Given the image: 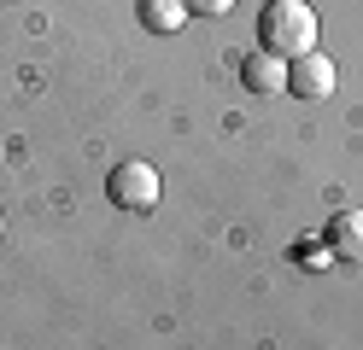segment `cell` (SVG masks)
I'll return each instance as SVG.
<instances>
[{
    "label": "cell",
    "mask_w": 363,
    "mask_h": 350,
    "mask_svg": "<svg viewBox=\"0 0 363 350\" xmlns=\"http://www.w3.org/2000/svg\"><path fill=\"white\" fill-rule=\"evenodd\" d=\"M316 35H323V23L305 0H269L258 12V47L276 59H299V53H316Z\"/></svg>",
    "instance_id": "6da1fadb"
},
{
    "label": "cell",
    "mask_w": 363,
    "mask_h": 350,
    "mask_svg": "<svg viewBox=\"0 0 363 350\" xmlns=\"http://www.w3.org/2000/svg\"><path fill=\"white\" fill-rule=\"evenodd\" d=\"M106 199L118 204V210H129V216H147V210L158 204V170L141 163V158L118 163V170L106 175Z\"/></svg>",
    "instance_id": "7a4b0ae2"
},
{
    "label": "cell",
    "mask_w": 363,
    "mask_h": 350,
    "mask_svg": "<svg viewBox=\"0 0 363 350\" xmlns=\"http://www.w3.org/2000/svg\"><path fill=\"white\" fill-rule=\"evenodd\" d=\"M287 93H293V100H328V93H334V59L323 53V47L287 59Z\"/></svg>",
    "instance_id": "3957f363"
},
{
    "label": "cell",
    "mask_w": 363,
    "mask_h": 350,
    "mask_svg": "<svg viewBox=\"0 0 363 350\" xmlns=\"http://www.w3.org/2000/svg\"><path fill=\"white\" fill-rule=\"evenodd\" d=\"M240 88H246V93H281V88H287V59L252 47V53L240 59Z\"/></svg>",
    "instance_id": "277c9868"
},
{
    "label": "cell",
    "mask_w": 363,
    "mask_h": 350,
    "mask_svg": "<svg viewBox=\"0 0 363 350\" xmlns=\"http://www.w3.org/2000/svg\"><path fill=\"white\" fill-rule=\"evenodd\" d=\"M340 263H363V210H340L328 222V240H323Z\"/></svg>",
    "instance_id": "5b68a950"
},
{
    "label": "cell",
    "mask_w": 363,
    "mask_h": 350,
    "mask_svg": "<svg viewBox=\"0 0 363 350\" xmlns=\"http://www.w3.org/2000/svg\"><path fill=\"white\" fill-rule=\"evenodd\" d=\"M141 30L147 35H182V23H188V6L182 0H141Z\"/></svg>",
    "instance_id": "8992f818"
},
{
    "label": "cell",
    "mask_w": 363,
    "mask_h": 350,
    "mask_svg": "<svg viewBox=\"0 0 363 350\" xmlns=\"http://www.w3.org/2000/svg\"><path fill=\"white\" fill-rule=\"evenodd\" d=\"M182 6H188V18H223L235 0H182Z\"/></svg>",
    "instance_id": "52a82bcc"
},
{
    "label": "cell",
    "mask_w": 363,
    "mask_h": 350,
    "mask_svg": "<svg viewBox=\"0 0 363 350\" xmlns=\"http://www.w3.org/2000/svg\"><path fill=\"white\" fill-rule=\"evenodd\" d=\"M0 233H6V216H0Z\"/></svg>",
    "instance_id": "ba28073f"
}]
</instances>
